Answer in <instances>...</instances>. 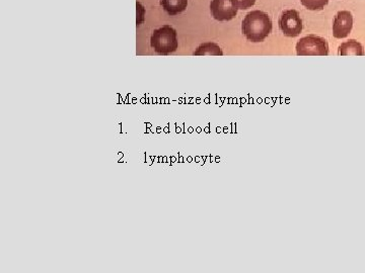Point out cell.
Returning <instances> with one entry per match:
<instances>
[{"label":"cell","mask_w":365,"mask_h":273,"mask_svg":"<svg viewBox=\"0 0 365 273\" xmlns=\"http://www.w3.org/2000/svg\"><path fill=\"white\" fill-rule=\"evenodd\" d=\"M242 30L248 41L260 43L272 32V22L267 13L261 11H251L242 21Z\"/></svg>","instance_id":"cell-1"},{"label":"cell","mask_w":365,"mask_h":273,"mask_svg":"<svg viewBox=\"0 0 365 273\" xmlns=\"http://www.w3.org/2000/svg\"><path fill=\"white\" fill-rule=\"evenodd\" d=\"M154 50L161 55H169L178 49L176 32L171 25H164L161 29L155 30L150 39Z\"/></svg>","instance_id":"cell-2"},{"label":"cell","mask_w":365,"mask_h":273,"mask_svg":"<svg viewBox=\"0 0 365 273\" xmlns=\"http://www.w3.org/2000/svg\"><path fill=\"white\" fill-rule=\"evenodd\" d=\"M296 53L298 56H328V42L321 37L310 35L298 41Z\"/></svg>","instance_id":"cell-3"},{"label":"cell","mask_w":365,"mask_h":273,"mask_svg":"<svg viewBox=\"0 0 365 273\" xmlns=\"http://www.w3.org/2000/svg\"><path fill=\"white\" fill-rule=\"evenodd\" d=\"M279 28L284 36L296 37L303 32V21L300 13L294 9H288L282 13L279 18Z\"/></svg>","instance_id":"cell-4"},{"label":"cell","mask_w":365,"mask_h":273,"mask_svg":"<svg viewBox=\"0 0 365 273\" xmlns=\"http://www.w3.org/2000/svg\"><path fill=\"white\" fill-rule=\"evenodd\" d=\"M210 11L212 16L219 22L232 20L237 15V8L232 0H212Z\"/></svg>","instance_id":"cell-5"},{"label":"cell","mask_w":365,"mask_h":273,"mask_svg":"<svg viewBox=\"0 0 365 273\" xmlns=\"http://www.w3.org/2000/svg\"><path fill=\"white\" fill-rule=\"evenodd\" d=\"M353 28V16L347 11H339L334 18L333 36L336 39H344L349 36Z\"/></svg>","instance_id":"cell-6"},{"label":"cell","mask_w":365,"mask_h":273,"mask_svg":"<svg viewBox=\"0 0 365 273\" xmlns=\"http://www.w3.org/2000/svg\"><path fill=\"white\" fill-rule=\"evenodd\" d=\"M338 54L340 56H364V47L355 40H349L339 47Z\"/></svg>","instance_id":"cell-7"},{"label":"cell","mask_w":365,"mask_h":273,"mask_svg":"<svg viewBox=\"0 0 365 273\" xmlns=\"http://www.w3.org/2000/svg\"><path fill=\"white\" fill-rule=\"evenodd\" d=\"M161 4L169 16H176L187 8L188 0H162Z\"/></svg>","instance_id":"cell-8"},{"label":"cell","mask_w":365,"mask_h":273,"mask_svg":"<svg viewBox=\"0 0 365 273\" xmlns=\"http://www.w3.org/2000/svg\"><path fill=\"white\" fill-rule=\"evenodd\" d=\"M195 56H223L220 47L214 43H205L198 47L194 52Z\"/></svg>","instance_id":"cell-9"},{"label":"cell","mask_w":365,"mask_h":273,"mask_svg":"<svg viewBox=\"0 0 365 273\" xmlns=\"http://www.w3.org/2000/svg\"><path fill=\"white\" fill-rule=\"evenodd\" d=\"M308 11H322L328 4L329 0H301Z\"/></svg>","instance_id":"cell-10"},{"label":"cell","mask_w":365,"mask_h":273,"mask_svg":"<svg viewBox=\"0 0 365 273\" xmlns=\"http://www.w3.org/2000/svg\"><path fill=\"white\" fill-rule=\"evenodd\" d=\"M232 4L237 9H248L255 4L256 0H232Z\"/></svg>","instance_id":"cell-11"}]
</instances>
